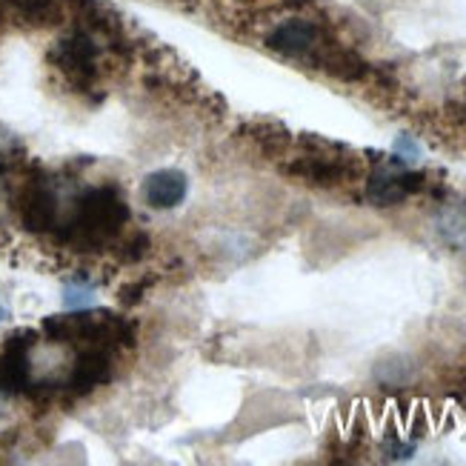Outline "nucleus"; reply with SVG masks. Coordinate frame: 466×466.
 Wrapping results in <instances>:
<instances>
[{"instance_id":"nucleus-1","label":"nucleus","mask_w":466,"mask_h":466,"mask_svg":"<svg viewBox=\"0 0 466 466\" xmlns=\"http://www.w3.org/2000/svg\"><path fill=\"white\" fill-rule=\"evenodd\" d=\"M129 204L115 184L84 189L57 224V243L75 252H100L115 243L129 224Z\"/></svg>"},{"instance_id":"nucleus-2","label":"nucleus","mask_w":466,"mask_h":466,"mask_svg":"<svg viewBox=\"0 0 466 466\" xmlns=\"http://www.w3.org/2000/svg\"><path fill=\"white\" fill-rule=\"evenodd\" d=\"M300 147L307 152H300L298 157L287 160V164L280 167L283 175L300 180V184L329 189V187L350 184V180L363 175L360 157L347 155V149L329 144V140H320L315 135H303Z\"/></svg>"},{"instance_id":"nucleus-3","label":"nucleus","mask_w":466,"mask_h":466,"mask_svg":"<svg viewBox=\"0 0 466 466\" xmlns=\"http://www.w3.org/2000/svg\"><path fill=\"white\" fill-rule=\"evenodd\" d=\"M100 52H104V46H100L89 32L75 26L69 35L57 37L49 46V64L60 72V77H64L75 92H92L97 89L100 77H104Z\"/></svg>"},{"instance_id":"nucleus-4","label":"nucleus","mask_w":466,"mask_h":466,"mask_svg":"<svg viewBox=\"0 0 466 466\" xmlns=\"http://www.w3.org/2000/svg\"><path fill=\"white\" fill-rule=\"evenodd\" d=\"M15 209L20 218V227H24L26 232H35V235L55 232L60 218H64L60 215L57 189L44 175H32L20 184L17 198H15Z\"/></svg>"},{"instance_id":"nucleus-5","label":"nucleus","mask_w":466,"mask_h":466,"mask_svg":"<svg viewBox=\"0 0 466 466\" xmlns=\"http://www.w3.org/2000/svg\"><path fill=\"white\" fill-rule=\"evenodd\" d=\"M423 187H427V177L420 172H412L410 167L398 164V160H390V164H380L370 172L367 200L372 207H398Z\"/></svg>"},{"instance_id":"nucleus-6","label":"nucleus","mask_w":466,"mask_h":466,"mask_svg":"<svg viewBox=\"0 0 466 466\" xmlns=\"http://www.w3.org/2000/svg\"><path fill=\"white\" fill-rule=\"evenodd\" d=\"M37 343L35 329H17L0 352V392L26 395L32 383V350Z\"/></svg>"},{"instance_id":"nucleus-7","label":"nucleus","mask_w":466,"mask_h":466,"mask_svg":"<svg viewBox=\"0 0 466 466\" xmlns=\"http://www.w3.org/2000/svg\"><path fill=\"white\" fill-rule=\"evenodd\" d=\"M267 49L280 57H318L323 49V32L315 20L307 17H287L267 35Z\"/></svg>"},{"instance_id":"nucleus-8","label":"nucleus","mask_w":466,"mask_h":466,"mask_svg":"<svg viewBox=\"0 0 466 466\" xmlns=\"http://www.w3.org/2000/svg\"><path fill=\"white\" fill-rule=\"evenodd\" d=\"M115 375V352L109 350H77L72 372L64 380V392L69 395H89L92 390L104 387Z\"/></svg>"},{"instance_id":"nucleus-9","label":"nucleus","mask_w":466,"mask_h":466,"mask_svg":"<svg viewBox=\"0 0 466 466\" xmlns=\"http://www.w3.org/2000/svg\"><path fill=\"white\" fill-rule=\"evenodd\" d=\"M187 195H189V177L180 169L149 172L144 177V184H140V198H144V204L157 212L180 207L187 200Z\"/></svg>"},{"instance_id":"nucleus-10","label":"nucleus","mask_w":466,"mask_h":466,"mask_svg":"<svg viewBox=\"0 0 466 466\" xmlns=\"http://www.w3.org/2000/svg\"><path fill=\"white\" fill-rule=\"evenodd\" d=\"M9 12V24L26 29H49L57 26L66 15L64 0H0Z\"/></svg>"},{"instance_id":"nucleus-11","label":"nucleus","mask_w":466,"mask_h":466,"mask_svg":"<svg viewBox=\"0 0 466 466\" xmlns=\"http://www.w3.org/2000/svg\"><path fill=\"white\" fill-rule=\"evenodd\" d=\"M240 135H247L267 157H283L292 144L289 129L278 124V120H252V124L240 129Z\"/></svg>"},{"instance_id":"nucleus-12","label":"nucleus","mask_w":466,"mask_h":466,"mask_svg":"<svg viewBox=\"0 0 466 466\" xmlns=\"http://www.w3.org/2000/svg\"><path fill=\"white\" fill-rule=\"evenodd\" d=\"M315 64H318L320 69H327L332 77L347 80V84H352V80H360V77H367V72H370L367 60H363V57H358V55L350 52V49H335V46L320 49L318 57H315Z\"/></svg>"},{"instance_id":"nucleus-13","label":"nucleus","mask_w":466,"mask_h":466,"mask_svg":"<svg viewBox=\"0 0 466 466\" xmlns=\"http://www.w3.org/2000/svg\"><path fill=\"white\" fill-rule=\"evenodd\" d=\"M412 375H415L412 360L403 358V355H392V358L380 360L375 367L378 383H380V387H387V390H403L412 380Z\"/></svg>"},{"instance_id":"nucleus-14","label":"nucleus","mask_w":466,"mask_h":466,"mask_svg":"<svg viewBox=\"0 0 466 466\" xmlns=\"http://www.w3.org/2000/svg\"><path fill=\"white\" fill-rule=\"evenodd\" d=\"M438 232L441 238L450 243V247H463L466 243V215L463 212H455V209H447L441 212L438 218Z\"/></svg>"},{"instance_id":"nucleus-15","label":"nucleus","mask_w":466,"mask_h":466,"mask_svg":"<svg viewBox=\"0 0 466 466\" xmlns=\"http://www.w3.org/2000/svg\"><path fill=\"white\" fill-rule=\"evenodd\" d=\"M95 287L92 283H84V280H75V283H66L64 287V307L66 309H92L95 307Z\"/></svg>"},{"instance_id":"nucleus-16","label":"nucleus","mask_w":466,"mask_h":466,"mask_svg":"<svg viewBox=\"0 0 466 466\" xmlns=\"http://www.w3.org/2000/svg\"><path fill=\"white\" fill-rule=\"evenodd\" d=\"M392 157L398 160V164H403V167H412V164H418V160L423 157V149H420V144L412 135H398L395 144H392Z\"/></svg>"},{"instance_id":"nucleus-17","label":"nucleus","mask_w":466,"mask_h":466,"mask_svg":"<svg viewBox=\"0 0 466 466\" xmlns=\"http://www.w3.org/2000/svg\"><path fill=\"white\" fill-rule=\"evenodd\" d=\"M149 235L147 232H132L124 243H120V258L124 260H129V263H135V260H140L147 252H149Z\"/></svg>"},{"instance_id":"nucleus-18","label":"nucleus","mask_w":466,"mask_h":466,"mask_svg":"<svg viewBox=\"0 0 466 466\" xmlns=\"http://www.w3.org/2000/svg\"><path fill=\"white\" fill-rule=\"evenodd\" d=\"M383 450H387L390 461H407V458L415 455V443L412 441H398L395 435H387V441H383Z\"/></svg>"},{"instance_id":"nucleus-19","label":"nucleus","mask_w":466,"mask_h":466,"mask_svg":"<svg viewBox=\"0 0 466 466\" xmlns=\"http://www.w3.org/2000/svg\"><path fill=\"white\" fill-rule=\"evenodd\" d=\"M450 392L458 395V398H466V363L455 370V375L450 380Z\"/></svg>"},{"instance_id":"nucleus-20","label":"nucleus","mask_w":466,"mask_h":466,"mask_svg":"<svg viewBox=\"0 0 466 466\" xmlns=\"http://www.w3.org/2000/svg\"><path fill=\"white\" fill-rule=\"evenodd\" d=\"M6 320H9V303L4 295H0V323H6Z\"/></svg>"},{"instance_id":"nucleus-21","label":"nucleus","mask_w":466,"mask_h":466,"mask_svg":"<svg viewBox=\"0 0 466 466\" xmlns=\"http://www.w3.org/2000/svg\"><path fill=\"white\" fill-rule=\"evenodd\" d=\"M4 398H6V395H4V392H0V412H4Z\"/></svg>"}]
</instances>
